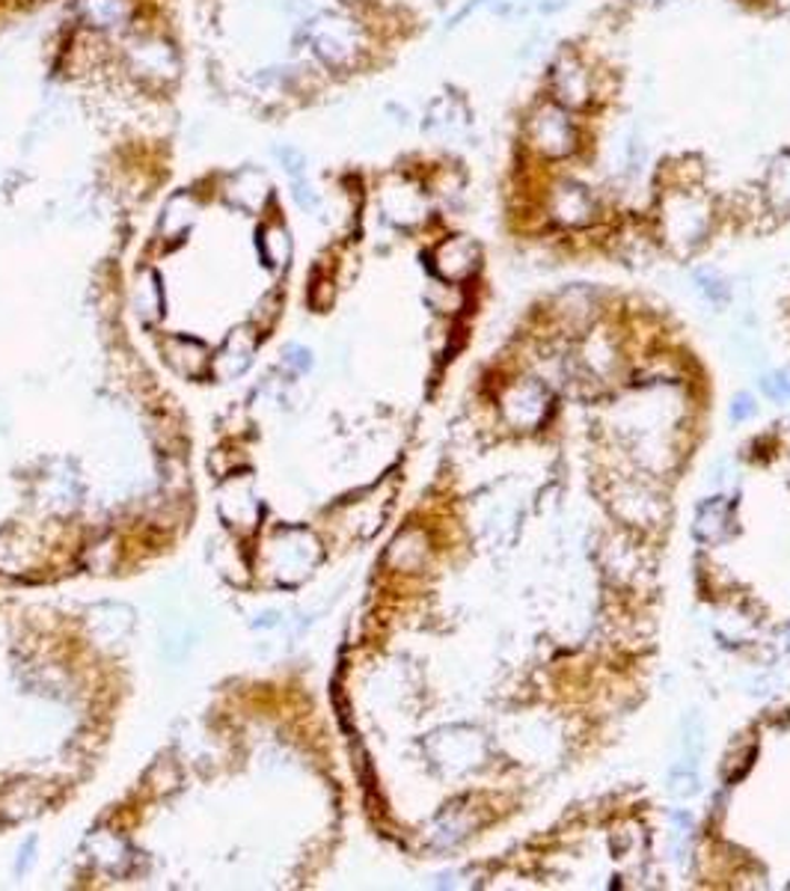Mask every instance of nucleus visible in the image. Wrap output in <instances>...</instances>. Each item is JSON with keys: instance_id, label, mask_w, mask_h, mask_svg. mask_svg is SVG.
<instances>
[{"instance_id": "obj_1", "label": "nucleus", "mask_w": 790, "mask_h": 891, "mask_svg": "<svg viewBox=\"0 0 790 891\" xmlns=\"http://www.w3.org/2000/svg\"><path fill=\"white\" fill-rule=\"evenodd\" d=\"M306 42L312 45V54L330 69H351L366 54V33L345 12H324L312 19Z\"/></svg>"}, {"instance_id": "obj_2", "label": "nucleus", "mask_w": 790, "mask_h": 891, "mask_svg": "<svg viewBox=\"0 0 790 891\" xmlns=\"http://www.w3.org/2000/svg\"><path fill=\"white\" fill-rule=\"evenodd\" d=\"M125 69L134 81L152 90H164V86L176 84L181 72V56L169 39L158 33H141V37L128 39L125 45Z\"/></svg>"}, {"instance_id": "obj_3", "label": "nucleus", "mask_w": 790, "mask_h": 891, "mask_svg": "<svg viewBox=\"0 0 790 891\" xmlns=\"http://www.w3.org/2000/svg\"><path fill=\"white\" fill-rule=\"evenodd\" d=\"M527 143L529 149L547 160L571 158L580 146V132H576L571 113L562 104L544 102L529 113L527 120Z\"/></svg>"}, {"instance_id": "obj_4", "label": "nucleus", "mask_w": 790, "mask_h": 891, "mask_svg": "<svg viewBox=\"0 0 790 891\" xmlns=\"http://www.w3.org/2000/svg\"><path fill=\"white\" fill-rule=\"evenodd\" d=\"M550 95L564 111H580L594 99L592 69L571 51H564L550 66Z\"/></svg>"}, {"instance_id": "obj_5", "label": "nucleus", "mask_w": 790, "mask_h": 891, "mask_svg": "<svg viewBox=\"0 0 790 891\" xmlns=\"http://www.w3.org/2000/svg\"><path fill=\"white\" fill-rule=\"evenodd\" d=\"M663 217H666V226H668V235L675 238V241H698L701 235H705L707 229V203L698 194H693V190H675L672 197L666 199V211H663Z\"/></svg>"}, {"instance_id": "obj_6", "label": "nucleus", "mask_w": 790, "mask_h": 891, "mask_svg": "<svg viewBox=\"0 0 790 891\" xmlns=\"http://www.w3.org/2000/svg\"><path fill=\"white\" fill-rule=\"evenodd\" d=\"M597 211L592 190L574 182V178H562L555 182L550 190V217L562 226H585Z\"/></svg>"}, {"instance_id": "obj_7", "label": "nucleus", "mask_w": 790, "mask_h": 891, "mask_svg": "<svg viewBox=\"0 0 790 891\" xmlns=\"http://www.w3.org/2000/svg\"><path fill=\"white\" fill-rule=\"evenodd\" d=\"M481 262V250L472 238H464V235H455V238H446L437 250H434V271L440 273L443 280L461 282L467 277L479 271Z\"/></svg>"}, {"instance_id": "obj_8", "label": "nucleus", "mask_w": 790, "mask_h": 891, "mask_svg": "<svg viewBox=\"0 0 790 891\" xmlns=\"http://www.w3.org/2000/svg\"><path fill=\"white\" fill-rule=\"evenodd\" d=\"M77 19L90 30H119L134 15L132 0H77Z\"/></svg>"}, {"instance_id": "obj_9", "label": "nucleus", "mask_w": 790, "mask_h": 891, "mask_svg": "<svg viewBox=\"0 0 790 891\" xmlns=\"http://www.w3.org/2000/svg\"><path fill=\"white\" fill-rule=\"evenodd\" d=\"M381 199H384L386 215L395 217V220H405V224H414V220H419L425 211L423 190L416 188L414 182H407V178H402V176H395L386 182Z\"/></svg>"}, {"instance_id": "obj_10", "label": "nucleus", "mask_w": 790, "mask_h": 891, "mask_svg": "<svg viewBox=\"0 0 790 891\" xmlns=\"http://www.w3.org/2000/svg\"><path fill=\"white\" fill-rule=\"evenodd\" d=\"M268 194H271L268 178L253 167L238 169L236 176L226 182V197L232 199L238 208H250L253 211V208H259L268 199Z\"/></svg>"}, {"instance_id": "obj_11", "label": "nucleus", "mask_w": 790, "mask_h": 891, "mask_svg": "<svg viewBox=\"0 0 790 891\" xmlns=\"http://www.w3.org/2000/svg\"><path fill=\"white\" fill-rule=\"evenodd\" d=\"M763 194L776 211L790 208V152H781L779 158H772L767 178H763Z\"/></svg>"}, {"instance_id": "obj_12", "label": "nucleus", "mask_w": 790, "mask_h": 891, "mask_svg": "<svg viewBox=\"0 0 790 891\" xmlns=\"http://www.w3.org/2000/svg\"><path fill=\"white\" fill-rule=\"evenodd\" d=\"M262 253L268 265H285V259H289V235L280 224L262 229Z\"/></svg>"}, {"instance_id": "obj_13", "label": "nucleus", "mask_w": 790, "mask_h": 891, "mask_svg": "<svg viewBox=\"0 0 790 891\" xmlns=\"http://www.w3.org/2000/svg\"><path fill=\"white\" fill-rule=\"evenodd\" d=\"M194 215H197V203L188 194H179V197L169 199L167 211H164V226L173 229V224H179V232L185 226L194 224Z\"/></svg>"}, {"instance_id": "obj_14", "label": "nucleus", "mask_w": 790, "mask_h": 891, "mask_svg": "<svg viewBox=\"0 0 790 891\" xmlns=\"http://www.w3.org/2000/svg\"><path fill=\"white\" fill-rule=\"evenodd\" d=\"M698 282H701V291H705L710 301H728V289H725V282L719 277H714V273H698Z\"/></svg>"}, {"instance_id": "obj_15", "label": "nucleus", "mask_w": 790, "mask_h": 891, "mask_svg": "<svg viewBox=\"0 0 790 891\" xmlns=\"http://www.w3.org/2000/svg\"><path fill=\"white\" fill-rule=\"evenodd\" d=\"M763 393L770 395V398H790V375L788 372H779V375H772L763 381Z\"/></svg>"}, {"instance_id": "obj_16", "label": "nucleus", "mask_w": 790, "mask_h": 891, "mask_svg": "<svg viewBox=\"0 0 790 891\" xmlns=\"http://www.w3.org/2000/svg\"><path fill=\"white\" fill-rule=\"evenodd\" d=\"M755 407H752V398L749 395H737L734 398V407H731V416L734 419H746V416H752Z\"/></svg>"}, {"instance_id": "obj_17", "label": "nucleus", "mask_w": 790, "mask_h": 891, "mask_svg": "<svg viewBox=\"0 0 790 891\" xmlns=\"http://www.w3.org/2000/svg\"><path fill=\"white\" fill-rule=\"evenodd\" d=\"M657 3H666V0H657Z\"/></svg>"}]
</instances>
